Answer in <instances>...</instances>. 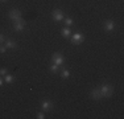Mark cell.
Listing matches in <instances>:
<instances>
[{
    "instance_id": "4fadbf2b",
    "label": "cell",
    "mask_w": 124,
    "mask_h": 119,
    "mask_svg": "<svg viewBox=\"0 0 124 119\" xmlns=\"http://www.w3.org/2000/svg\"><path fill=\"white\" fill-rule=\"evenodd\" d=\"M50 70H52L53 73H55V71L58 70V65H55V63H54V65H52V66H50Z\"/></svg>"
},
{
    "instance_id": "277c9868",
    "label": "cell",
    "mask_w": 124,
    "mask_h": 119,
    "mask_svg": "<svg viewBox=\"0 0 124 119\" xmlns=\"http://www.w3.org/2000/svg\"><path fill=\"white\" fill-rule=\"evenodd\" d=\"M91 98H92V99H100V98H103L100 90L99 89H94V90H92V91H91Z\"/></svg>"
},
{
    "instance_id": "ffe728a7",
    "label": "cell",
    "mask_w": 124,
    "mask_h": 119,
    "mask_svg": "<svg viewBox=\"0 0 124 119\" xmlns=\"http://www.w3.org/2000/svg\"><path fill=\"white\" fill-rule=\"evenodd\" d=\"M1 85H3V81H1V79H0V86H1Z\"/></svg>"
},
{
    "instance_id": "e0dca14e",
    "label": "cell",
    "mask_w": 124,
    "mask_h": 119,
    "mask_svg": "<svg viewBox=\"0 0 124 119\" xmlns=\"http://www.w3.org/2000/svg\"><path fill=\"white\" fill-rule=\"evenodd\" d=\"M37 118H38V119H44V118H45V115H44V114H41V113H40L38 115H37Z\"/></svg>"
},
{
    "instance_id": "52a82bcc",
    "label": "cell",
    "mask_w": 124,
    "mask_h": 119,
    "mask_svg": "<svg viewBox=\"0 0 124 119\" xmlns=\"http://www.w3.org/2000/svg\"><path fill=\"white\" fill-rule=\"evenodd\" d=\"M113 26H115V24H113L111 20L106 21V31H107V32H111L113 29Z\"/></svg>"
},
{
    "instance_id": "44dd1931",
    "label": "cell",
    "mask_w": 124,
    "mask_h": 119,
    "mask_svg": "<svg viewBox=\"0 0 124 119\" xmlns=\"http://www.w3.org/2000/svg\"><path fill=\"white\" fill-rule=\"evenodd\" d=\"M1 1H5V0H1Z\"/></svg>"
},
{
    "instance_id": "7c38bea8",
    "label": "cell",
    "mask_w": 124,
    "mask_h": 119,
    "mask_svg": "<svg viewBox=\"0 0 124 119\" xmlns=\"http://www.w3.org/2000/svg\"><path fill=\"white\" fill-rule=\"evenodd\" d=\"M61 75H62V78H67V77L70 75V73H69L67 70H63V71H62V74H61Z\"/></svg>"
},
{
    "instance_id": "ba28073f",
    "label": "cell",
    "mask_w": 124,
    "mask_h": 119,
    "mask_svg": "<svg viewBox=\"0 0 124 119\" xmlns=\"http://www.w3.org/2000/svg\"><path fill=\"white\" fill-rule=\"evenodd\" d=\"M81 40H82V34L81 33H75L73 36V44H79Z\"/></svg>"
},
{
    "instance_id": "d6986e66",
    "label": "cell",
    "mask_w": 124,
    "mask_h": 119,
    "mask_svg": "<svg viewBox=\"0 0 124 119\" xmlns=\"http://www.w3.org/2000/svg\"><path fill=\"white\" fill-rule=\"evenodd\" d=\"M3 41H4V37H3V34H0V44H1Z\"/></svg>"
},
{
    "instance_id": "6da1fadb",
    "label": "cell",
    "mask_w": 124,
    "mask_h": 119,
    "mask_svg": "<svg viewBox=\"0 0 124 119\" xmlns=\"http://www.w3.org/2000/svg\"><path fill=\"white\" fill-rule=\"evenodd\" d=\"M99 90H100V93H102L103 97H107V98L111 97V95H112V91H113V89L110 86V85H103Z\"/></svg>"
},
{
    "instance_id": "5b68a950",
    "label": "cell",
    "mask_w": 124,
    "mask_h": 119,
    "mask_svg": "<svg viewBox=\"0 0 124 119\" xmlns=\"http://www.w3.org/2000/svg\"><path fill=\"white\" fill-rule=\"evenodd\" d=\"M53 19H54L55 21H61L63 19V13L61 12L59 9H55L54 13H53Z\"/></svg>"
},
{
    "instance_id": "8fae6325",
    "label": "cell",
    "mask_w": 124,
    "mask_h": 119,
    "mask_svg": "<svg viewBox=\"0 0 124 119\" xmlns=\"http://www.w3.org/2000/svg\"><path fill=\"white\" fill-rule=\"evenodd\" d=\"M62 34H63V36H70V29L63 28V29H62Z\"/></svg>"
},
{
    "instance_id": "7a4b0ae2",
    "label": "cell",
    "mask_w": 124,
    "mask_h": 119,
    "mask_svg": "<svg viewBox=\"0 0 124 119\" xmlns=\"http://www.w3.org/2000/svg\"><path fill=\"white\" fill-rule=\"evenodd\" d=\"M9 17L12 19L13 21H17V20H20V19H21V12H20V11H17V9H12L9 12Z\"/></svg>"
},
{
    "instance_id": "8992f818",
    "label": "cell",
    "mask_w": 124,
    "mask_h": 119,
    "mask_svg": "<svg viewBox=\"0 0 124 119\" xmlns=\"http://www.w3.org/2000/svg\"><path fill=\"white\" fill-rule=\"evenodd\" d=\"M15 29L16 31H23L24 29V21L21 20H17V21H15Z\"/></svg>"
},
{
    "instance_id": "9c48e42d",
    "label": "cell",
    "mask_w": 124,
    "mask_h": 119,
    "mask_svg": "<svg viewBox=\"0 0 124 119\" xmlns=\"http://www.w3.org/2000/svg\"><path fill=\"white\" fill-rule=\"evenodd\" d=\"M42 108H44V110H50V108H52V103H50L49 100L42 102Z\"/></svg>"
},
{
    "instance_id": "5bb4252c",
    "label": "cell",
    "mask_w": 124,
    "mask_h": 119,
    "mask_svg": "<svg viewBox=\"0 0 124 119\" xmlns=\"http://www.w3.org/2000/svg\"><path fill=\"white\" fill-rule=\"evenodd\" d=\"M5 82H8V83L13 82V77L12 75H7V77H5Z\"/></svg>"
},
{
    "instance_id": "30bf717a",
    "label": "cell",
    "mask_w": 124,
    "mask_h": 119,
    "mask_svg": "<svg viewBox=\"0 0 124 119\" xmlns=\"http://www.w3.org/2000/svg\"><path fill=\"white\" fill-rule=\"evenodd\" d=\"M5 46H7V48H16V42L15 41H11V40H9V41L5 42Z\"/></svg>"
},
{
    "instance_id": "3957f363",
    "label": "cell",
    "mask_w": 124,
    "mask_h": 119,
    "mask_svg": "<svg viewBox=\"0 0 124 119\" xmlns=\"http://www.w3.org/2000/svg\"><path fill=\"white\" fill-rule=\"evenodd\" d=\"M63 61H65V58H63L61 54H58V53L53 54V63H55V65H62Z\"/></svg>"
},
{
    "instance_id": "ac0fdd59",
    "label": "cell",
    "mask_w": 124,
    "mask_h": 119,
    "mask_svg": "<svg viewBox=\"0 0 124 119\" xmlns=\"http://www.w3.org/2000/svg\"><path fill=\"white\" fill-rule=\"evenodd\" d=\"M0 53H5V48L4 46H0Z\"/></svg>"
},
{
    "instance_id": "2e32d148",
    "label": "cell",
    "mask_w": 124,
    "mask_h": 119,
    "mask_svg": "<svg viewBox=\"0 0 124 119\" xmlns=\"http://www.w3.org/2000/svg\"><path fill=\"white\" fill-rule=\"evenodd\" d=\"M65 23L67 24V25H73V20H71V19H66Z\"/></svg>"
},
{
    "instance_id": "9a60e30c",
    "label": "cell",
    "mask_w": 124,
    "mask_h": 119,
    "mask_svg": "<svg viewBox=\"0 0 124 119\" xmlns=\"http://www.w3.org/2000/svg\"><path fill=\"white\" fill-rule=\"evenodd\" d=\"M5 74H7V69H0V75H5Z\"/></svg>"
}]
</instances>
